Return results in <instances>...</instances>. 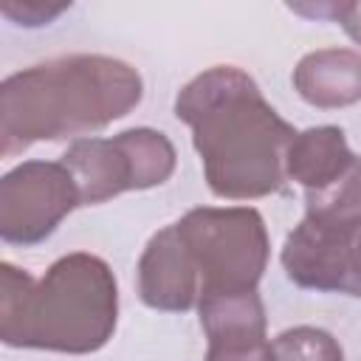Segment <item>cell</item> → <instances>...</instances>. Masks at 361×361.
I'll return each mask as SVG.
<instances>
[{
  "label": "cell",
  "mask_w": 361,
  "mask_h": 361,
  "mask_svg": "<svg viewBox=\"0 0 361 361\" xmlns=\"http://www.w3.org/2000/svg\"><path fill=\"white\" fill-rule=\"evenodd\" d=\"M305 217L338 226L361 220V155L330 186L305 192Z\"/></svg>",
  "instance_id": "7c38bea8"
},
{
  "label": "cell",
  "mask_w": 361,
  "mask_h": 361,
  "mask_svg": "<svg viewBox=\"0 0 361 361\" xmlns=\"http://www.w3.org/2000/svg\"><path fill=\"white\" fill-rule=\"evenodd\" d=\"M197 271L200 293L257 290L271 243L265 220L251 206H200L175 223Z\"/></svg>",
  "instance_id": "277c9868"
},
{
  "label": "cell",
  "mask_w": 361,
  "mask_h": 361,
  "mask_svg": "<svg viewBox=\"0 0 361 361\" xmlns=\"http://www.w3.org/2000/svg\"><path fill=\"white\" fill-rule=\"evenodd\" d=\"M358 155L350 149L341 127L324 124L293 135L285 155V175L305 192H316L338 180Z\"/></svg>",
  "instance_id": "30bf717a"
},
{
  "label": "cell",
  "mask_w": 361,
  "mask_h": 361,
  "mask_svg": "<svg viewBox=\"0 0 361 361\" xmlns=\"http://www.w3.org/2000/svg\"><path fill=\"white\" fill-rule=\"evenodd\" d=\"M293 11L299 14H310V17H330L336 20L347 37L361 45V0H350V3H327V6H316V8H307V6H290Z\"/></svg>",
  "instance_id": "9a60e30c"
},
{
  "label": "cell",
  "mask_w": 361,
  "mask_h": 361,
  "mask_svg": "<svg viewBox=\"0 0 361 361\" xmlns=\"http://www.w3.org/2000/svg\"><path fill=\"white\" fill-rule=\"evenodd\" d=\"M274 361H344L341 344L322 327H290L271 341Z\"/></svg>",
  "instance_id": "4fadbf2b"
},
{
  "label": "cell",
  "mask_w": 361,
  "mask_h": 361,
  "mask_svg": "<svg viewBox=\"0 0 361 361\" xmlns=\"http://www.w3.org/2000/svg\"><path fill=\"white\" fill-rule=\"evenodd\" d=\"M141 96V73L116 56L68 54L37 62L0 85V152L11 158L39 141H79L124 118Z\"/></svg>",
  "instance_id": "7a4b0ae2"
},
{
  "label": "cell",
  "mask_w": 361,
  "mask_h": 361,
  "mask_svg": "<svg viewBox=\"0 0 361 361\" xmlns=\"http://www.w3.org/2000/svg\"><path fill=\"white\" fill-rule=\"evenodd\" d=\"M296 93L322 110L361 102V54L350 48H319L293 68Z\"/></svg>",
  "instance_id": "9c48e42d"
},
{
  "label": "cell",
  "mask_w": 361,
  "mask_h": 361,
  "mask_svg": "<svg viewBox=\"0 0 361 361\" xmlns=\"http://www.w3.org/2000/svg\"><path fill=\"white\" fill-rule=\"evenodd\" d=\"M82 206L79 186L62 161H23L0 180V237L37 245Z\"/></svg>",
  "instance_id": "8992f818"
},
{
  "label": "cell",
  "mask_w": 361,
  "mask_h": 361,
  "mask_svg": "<svg viewBox=\"0 0 361 361\" xmlns=\"http://www.w3.org/2000/svg\"><path fill=\"white\" fill-rule=\"evenodd\" d=\"M200 282L189 251L172 226L155 231L138 259V296L152 310L183 313L197 305Z\"/></svg>",
  "instance_id": "ba28073f"
},
{
  "label": "cell",
  "mask_w": 361,
  "mask_h": 361,
  "mask_svg": "<svg viewBox=\"0 0 361 361\" xmlns=\"http://www.w3.org/2000/svg\"><path fill=\"white\" fill-rule=\"evenodd\" d=\"M172 141L149 127H133L113 138H79L62 155L82 206L104 203L121 192L152 189L175 172Z\"/></svg>",
  "instance_id": "5b68a950"
},
{
  "label": "cell",
  "mask_w": 361,
  "mask_h": 361,
  "mask_svg": "<svg viewBox=\"0 0 361 361\" xmlns=\"http://www.w3.org/2000/svg\"><path fill=\"white\" fill-rule=\"evenodd\" d=\"M116 322L118 285L96 254H65L39 279L11 262L0 265V341L6 347L87 355L113 338Z\"/></svg>",
  "instance_id": "3957f363"
},
{
  "label": "cell",
  "mask_w": 361,
  "mask_h": 361,
  "mask_svg": "<svg viewBox=\"0 0 361 361\" xmlns=\"http://www.w3.org/2000/svg\"><path fill=\"white\" fill-rule=\"evenodd\" d=\"M203 361H274V353H271V341L209 344Z\"/></svg>",
  "instance_id": "2e32d148"
},
{
  "label": "cell",
  "mask_w": 361,
  "mask_h": 361,
  "mask_svg": "<svg viewBox=\"0 0 361 361\" xmlns=\"http://www.w3.org/2000/svg\"><path fill=\"white\" fill-rule=\"evenodd\" d=\"M178 121L189 124L203 178L217 197L254 200L282 189L285 155L296 135L237 65H214L175 96Z\"/></svg>",
  "instance_id": "6da1fadb"
},
{
  "label": "cell",
  "mask_w": 361,
  "mask_h": 361,
  "mask_svg": "<svg viewBox=\"0 0 361 361\" xmlns=\"http://www.w3.org/2000/svg\"><path fill=\"white\" fill-rule=\"evenodd\" d=\"M68 8L71 3H48V0H3L0 3V11L8 20H14L17 25H28V28L48 25Z\"/></svg>",
  "instance_id": "5bb4252c"
},
{
  "label": "cell",
  "mask_w": 361,
  "mask_h": 361,
  "mask_svg": "<svg viewBox=\"0 0 361 361\" xmlns=\"http://www.w3.org/2000/svg\"><path fill=\"white\" fill-rule=\"evenodd\" d=\"M197 313L209 344L265 341V307L257 290L203 293Z\"/></svg>",
  "instance_id": "8fae6325"
},
{
  "label": "cell",
  "mask_w": 361,
  "mask_h": 361,
  "mask_svg": "<svg viewBox=\"0 0 361 361\" xmlns=\"http://www.w3.org/2000/svg\"><path fill=\"white\" fill-rule=\"evenodd\" d=\"M282 268L299 288L361 296V220L338 226L302 217L285 237Z\"/></svg>",
  "instance_id": "52a82bcc"
}]
</instances>
